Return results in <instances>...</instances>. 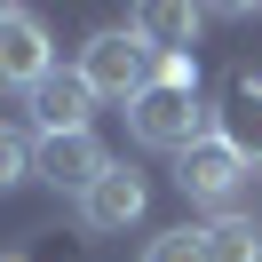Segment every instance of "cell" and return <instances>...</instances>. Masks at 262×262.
<instances>
[{
  "instance_id": "obj_1",
  "label": "cell",
  "mask_w": 262,
  "mask_h": 262,
  "mask_svg": "<svg viewBox=\"0 0 262 262\" xmlns=\"http://www.w3.org/2000/svg\"><path fill=\"white\" fill-rule=\"evenodd\" d=\"M175 191L191 199V207H207L214 223H223V214H262V175L238 159V151H223L214 135L175 159Z\"/></svg>"
},
{
  "instance_id": "obj_2",
  "label": "cell",
  "mask_w": 262,
  "mask_h": 262,
  "mask_svg": "<svg viewBox=\"0 0 262 262\" xmlns=\"http://www.w3.org/2000/svg\"><path fill=\"white\" fill-rule=\"evenodd\" d=\"M72 72L88 80V96H96V103H119V112H127V103L151 88V48L127 32V24H103V32H88V40H80Z\"/></svg>"
},
{
  "instance_id": "obj_3",
  "label": "cell",
  "mask_w": 262,
  "mask_h": 262,
  "mask_svg": "<svg viewBox=\"0 0 262 262\" xmlns=\"http://www.w3.org/2000/svg\"><path fill=\"white\" fill-rule=\"evenodd\" d=\"M127 135H135L143 151H175V159H183L191 143L214 135V112H207L199 96H183V88H143V96L127 103Z\"/></svg>"
},
{
  "instance_id": "obj_4",
  "label": "cell",
  "mask_w": 262,
  "mask_h": 262,
  "mask_svg": "<svg viewBox=\"0 0 262 262\" xmlns=\"http://www.w3.org/2000/svg\"><path fill=\"white\" fill-rule=\"evenodd\" d=\"M56 72V40L32 8H0V96H32Z\"/></svg>"
},
{
  "instance_id": "obj_5",
  "label": "cell",
  "mask_w": 262,
  "mask_h": 262,
  "mask_svg": "<svg viewBox=\"0 0 262 262\" xmlns=\"http://www.w3.org/2000/svg\"><path fill=\"white\" fill-rule=\"evenodd\" d=\"M143 175H135V167H103L96 183H88L80 191V230H96V238H112V230H127V223H143Z\"/></svg>"
},
{
  "instance_id": "obj_6",
  "label": "cell",
  "mask_w": 262,
  "mask_h": 262,
  "mask_svg": "<svg viewBox=\"0 0 262 262\" xmlns=\"http://www.w3.org/2000/svg\"><path fill=\"white\" fill-rule=\"evenodd\" d=\"M103 167H112V151H103L96 135H40V143H32V175L56 183V191H72V199H80Z\"/></svg>"
},
{
  "instance_id": "obj_7",
  "label": "cell",
  "mask_w": 262,
  "mask_h": 262,
  "mask_svg": "<svg viewBox=\"0 0 262 262\" xmlns=\"http://www.w3.org/2000/svg\"><path fill=\"white\" fill-rule=\"evenodd\" d=\"M24 103H32L40 135H88V119H96V96H88V80H80L72 64H56V72H48V80H40Z\"/></svg>"
},
{
  "instance_id": "obj_8",
  "label": "cell",
  "mask_w": 262,
  "mask_h": 262,
  "mask_svg": "<svg viewBox=\"0 0 262 262\" xmlns=\"http://www.w3.org/2000/svg\"><path fill=\"white\" fill-rule=\"evenodd\" d=\"M214 143L223 151H238L246 167H262V80H230L223 88V103H214Z\"/></svg>"
},
{
  "instance_id": "obj_9",
  "label": "cell",
  "mask_w": 262,
  "mask_h": 262,
  "mask_svg": "<svg viewBox=\"0 0 262 262\" xmlns=\"http://www.w3.org/2000/svg\"><path fill=\"white\" fill-rule=\"evenodd\" d=\"M127 32L143 40L151 56H191V40L207 32V8H175V0H143L127 16Z\"/></svg>"
},
{
  "instance_id": "obj_10",
  "label": "cell",
  "mask_w": 262,
  "mask_h": 262,
  "mask_svg": "<svg viewBox=\"0 0 262 262\" xmlns=\"http://www.w3.org/2000/svg\"><path fill=\"white\" fill-rule=\"evenodd\" d=\"M199 262H262V223L254 214H223L199 230Z\"/></svg>"
},
{
  "instance_id": "obj_11",
  "label": "cell",
  "mask_w": 262,
  "mask_h": 262,
  "mask_svg": "<svg viewBox=\"0 0 262 262\" xmlns=\"http://www.w3.org/2000/svg\"><path fill=\"white\" fill-rule=\"evenodd\" d=\"M24 175H32V143H24V127L0 119V191H16Z\"/></svg>"
},
{
  "instance_id": "obj_12",
  "label": "cell",
  "mask_w": 262,
  "mask_h": 262,
  "mask_svg": "<svg viewBox=\"0 0 262 262\" xmlns=\"http://www.w3.org/2000/svg\"><path fill=\"white\" fill-rule=\"evenodd\" d=\"M151 88H183V96H199V56H151Z\"/></svg>"
},
{
  "instance_id": "obj_13",
  "label": "cell",
  "mask_w": 262,
  "mask_h": 262,
  "mask_svg": "<svg viewBox=\"0 0 262 262\" xmlns=\"http://www.w3.org/2000/svg\"><path fill=\"white\" fill-rule=\"evenodd\" d=\"M143 262H199V230H159L143 246Z\"/></svg>"
},
{
  "instance_id": "obj_14",
  "label": "cell",
  "mask_w": 262,
  "mask_h": 262,
  "mask_svg": "<svg viewBox=\"0 0 262 262\" xmlns=\"http://www.w3.org/2000/svg\"><path fill=\"white\" fill-rule=\"evenodd\" d=\"M0 262H24V254H0Z\"/></svg>"
}]
</instances>
